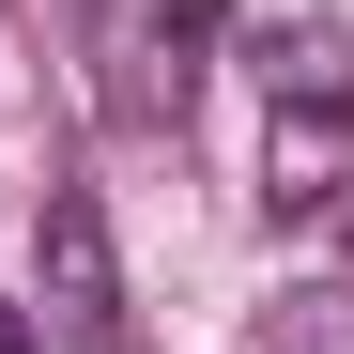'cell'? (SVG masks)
Here are the masks:
<instances>
[{
  "instance_id": "6da1fadb",
  "label": "cell",
  "mask_w": 354,
  "mask_h": 354,
  "mask_svg": "<svg viewBox=\"0 0 354 354\" xmlns=\"http://www.w3.org/2000/svg\"><path fill=\"white\" fill-rule=\"evenodd\" d=\"M201 46H216V0H93V108L124 139H185Z\"/></svg>"
},
{
  "instance_id": "7a4b0ae2",
  "label": "cell",
  "mask_w": 354,
  "mask_h": 354,
  "mask_svg": "<svg viewBox=\"0 0 354 354\" xmlns=\"http://www.w3.org/2000/svg\"><path fill=\"white\" fill-rule=\"evenodd\" d=\"M31 324H62L77 354H124V247H108V201L93 185H46L31 201Z\"/></svg>"
},
{
  "instance_id": "3957f363",
  "label": "cell",
  "mask_w": 354,
  "mask_h": 354,
  "mask_svg": "<svg viewBox=\"0 0 354 354\" xmlns=\"http://www.w3.org/2000/svg\"><path fill=\"white\" fill-rule=\"evenodd\" d=\"M262 201H277V216L354 201V108H277V139H262Z\"/></svg>"
},
{
  "instance_id": "277c9868",
  "label": "cell",
  "mask_w": 354,
  "mask_h": 354,
  "mask_svg": "<svg viewBox=\"0 0 354 354\" xmlns=\"http://www.w3.org/2000/svg\"><path fill=\"white\" fill-rule=\"evenodd\" d=\"M262 77H277V108H354V46L324 16H292V31H262Z\"/></svg>"
},
{
  "instance_id": "5b68a950",
  "label": "cell",
  "mask_w": 354,
  "mask_h": 354,
  "mask_svg": "<svg viewBox=\"0 0 354 354\" xmlns=\"http://www.w3.org/2000/svg\"><path fill=\"white\" fill-rule=\"evenodd\" d=\"M247 354H354V277H308L247 324Z\"/></svg>"
},
{
  "instance_id": "8992f818",
  "label": "cell",
  "mask_w": 354,
  "mask_h": 354,
  "mask_svg": "<svg viewBox=\"0 0 354 354\" xmlns=\"http://www.w3.org/2000/svg\"><path fill=\"white\" fill-rule=\"evenodd\" d=\"M0 354H46V324H31V308H0Z\"/></svg>"
}]
</instances>
